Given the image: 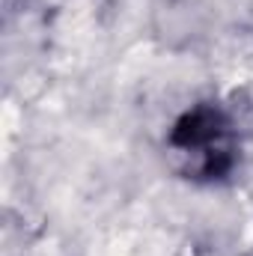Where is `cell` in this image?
Returning a JSON list of instances; mask_svg holds the SVG:
<instances>
[{"label": "cell", "instance_id": "1", "mask_svg": "<svg viewBox=\"0 0 253 256\" xmlns=\"http://www.w3.org/2000/svg\"><path fill=\"white\" fill-rule=\"evenodd\" d=\"M170 152L176 155L185 176L218 179L232 167V126L218 108L200 104L176 122L170 134Z\"/></svg>", "mask_w": 253, "mask_h": 256}]
</instances>
